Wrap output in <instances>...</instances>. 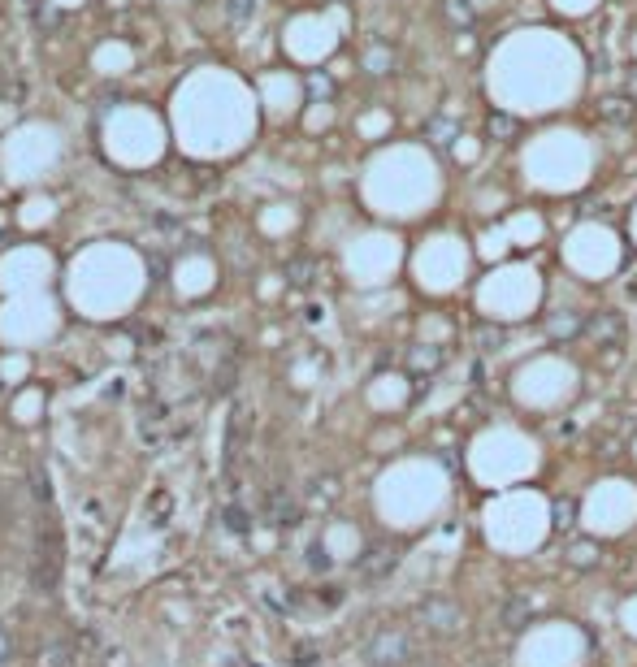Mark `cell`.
I'll return each mask as SVG.
<instances>
[{
  "label": "cell",
  "mask_w": 637,
  "mask_h": 667,
  "mask_svg": "<svg viewBox=\"0 0 637 667\" xmlns=\"http://www.w3.org/2000/svg\"><path fill=\"white\" fill-rule=\"evenodd\" d=\"M529 620H533V603H529L525 594H512V598H507V603L499 607V624H503L507 633H525Z\"/></svg>",
  "instance_id": "7c38bea8"
},
{
  "label": "cell",
  "mask_w": 637,
  "mask_h": 667,
  "mask_svg": "<svg viewBox=\"0 0 637 667\" xmlns=\"http://www.w3.org/2000/svg\"><path fill=\"white\" fill-rule=\"evenodd\" d=\"M624 295H629V299H637V278H629V282H624Z\"/></svg>",
  "instance_id": "cb8c5ba5"
},
{
  "label": "cell",
  "mask_w": 637,
  "mask_h": 667,
  "mask_svg": "<svg viewBox=\"0 0 637 667\" xmlns=\"http://www.w3.org/2000/svg\"><path fill=\"white\" fill-rule=\"evenodd\" d=\"M364 659H369L373 667H408V659H412L408 633H399V629L373 633L369 637V650H364Z\"/></svg>",
  "instance_id": "5b68a950"
},
{
  "label": "cell",
  "mask_w": 637,
  "mask_h": 667,
  "mask_svg": "<svg viewBox=\"0 0 637 667\" xmlns=\"http://www.w3.org/2000/svg\"><path fill=\"white\" fill-rule=\"evenodd\" d=\"M395 568H399V546H373V551L360 559V577L364 581H386Z\"/></svg>",
  "instance_id": "9c48e42d"
},
{
  "label": "cell",
  "mask_w": 637,
  "mask_h": 667,
  "mask_svg": "<svg viewBox=\"0 0 637 667\" xmlns=\"http://www.w3.org/2000/svg\"><path fill=\"white\" fill-rule=\"evenodd\" d=\"M516 130H520V126H516V117H512V113H490V117H486V135H490V139H499V143H512V139H516Z\"/></svg>",
  "instance_id": "e0dca14e"
},
{
  "label": "cell",
  "mask_w": 637,
  "mask_h": 667,
  "mask_svg": "<svg viewBox=\"0 0 637 667\" xmlns=\"http://www.w3.org/2000/svg\"><path fill=\"white\" fill-rule=\"evenodd\" d=\"M408 364H412V373H434L438 364H442V351L434 343H416L408 351Z\"/></svg>",
  "instance_id": "9a60e30c"
},
{
  "label": "cell",
  "mask_w": 637,
  "mask_h": 667,
  "mask_svg": "<svg viewBox=\"0 0 637 667\" xmlns=\"http://www.w3.org/2000/svg\"><path fill=\"white\" fill-rule=\"evenodd\" d=\"M585 334V317L577 308H555L551 312V321H546V338L551 343H568V338H577Z\"/></svg>",
  "instance_id": "30bf717a"
},
{
  "label": "cell",
  "mask_w": 637,
  "mask_h": 667,
  "mask_svg": "<svg viewBox=\"0 0 637 667\" xmlns=\"http://www.w3.org/2000/svg\"><path fill=\"white\" fill-rule=\"evenodd\" d=\"M620 330H624V321L616 312H598V317L585 321V334H594L598 343H620Z\"/></svg>",
  "instance_id": "4fadbf2b"
},
{
  "label": "cell",
  "mask_w": 637,
  "mask_h": 667,
  "mask_svg": "<svg viewBox=\"0 0 637 667\" xmlns=\"http://www.w3.org/2000/svg\"><path fill=\"white\" fill-rule=\"evenodd\" d=\"M308 559H312V564H317V572H325V568H330V555H325L321 546H312V551H308Z\"/></svg>",
  "instance_id": "44dd1931"
},
{
  "label": "cell",
  "mask_w": 637,
  "mask_h": 667,
  "mask_svg": "<svg viewBox=\"0 0 637 667\" xmlns=\"http://www.w3.org/2000/svg\"><path fill=\"white\" fill-rule=\"evenodd\" d=\"M312 96H330V78H312Z\"/></svg>",
  "instance_id": "603a6c76"
},
{
  "label": "cell",
  "mask_w": 637,
  "mask_h": 667,
  "mask_svg": "<svg viewBox=\"0 0 637 667\" xmlns=\"http://www.w3.org/2000/svg\"><path fill=\"white\" fill-rule=\"evenodd\" d=\"M104 148L117 165H130V169H148L156 156L165 148V126L161 117L152 109H139V104H130V109H117L109 122H104Z\"/></svg>",
  "instance_id": "7a4b0ae2"
},
{
  "label": "cell",
  "mask_w": 637,
  "mask_h": 667,
  "mask_svg": "<svg viewBox=\"0 0 637 667\" xmlns=\"http://www.w3.org/2000/svg\"><path fill=\"white\" fill-rule=\"evenodd\" d=\"M57 152H61V143L52 130L44 126H26L18 130L9 143H5V174L13 182H26V178H44L52 161H57Z\"/></svg>",
  "instance_id": "3957f363"
},
{
  "label": "cell",
  "mask_w": 637,
  "mask_h": 667,
  "mask_svg": "<svg viewBox=\"0 0 637 667\" xmlns=\"http://www.w3.org/2000/svg\"><path fill=\"white\" fill-rule=\"evenodd\" d=\"M481 347H486V351H490V347L499 351V347H503V330H490L486 338H481Z\"/></svg>",
  "instance_id": "7402d4cb"
},
{
  "label": "cell",
  "mask_w": 637,
  "mask_h": 667,
  "mask_svg": "<svg viewBox=\"0 0 637 667\" xmlns=\"http://www.w3.org/2000/svg\"><path fill=\"white\" fill-rule=\"evenodd\" d=\"M13 273H22V291L35 282H48V256L39 252V247H22V252H9L5 260H0V282H9Z\"/></svg>",
  "instance_id": "8992f818"
},
{
  "label": "cell",
  "mask_w": 637,
  "mask_h": 667,
  "mask_svg": "<svg viewBox=\"0 0 637 667\" xmlns=\"http://www.w3.org/2000/svg\"><path fill=\"white\" fill-rule=\"evenodd\" d=\"M455 135H460V126H455L451 117H429V122H425V139L434 143V148H447Z\"/></svg>",
  "instance_id": "2e32d148"
},
{
  "label": "cell",
  "mask_w": 637,
  "mask_h": 667,
  "mask_svg": "<svg viewBox=\"0 0 637 667\" xmlns=\"http://www.w3.org/2000/svg\"><path fill=\"white\" fill-rule=\"evenodd\" d=\"M286 282H291V286H308V282H312V260H304V256L291 260V269H286Z\"/></svg>",
  "instance_id": "ffe728a7"
},
{
  "label": "cell",
  "mask_w": 637,
  "mask_h": 667,
  "mask_svg": "<svg viewBox=\"0 0 637 667\" xmlns=\"http://www.w3.org/2000/svg\"><path fill=\"white\" fill-rule=\"evenodd\" d=\"M143 282H148L143 260L130 247H117V243L87 247L70 269V295L91 317H117V312H126L139 299Z\"/></svg>",
  "instance_id": "6da1fadb"
},
{
  "label": "cell",
  "mask_w": 637,
  "mask_h": 667,
  "mask_svg": "<svg viewBox=\"0 0 637 667\" xmlns=\"http://www.w3.org/2000/svg\"><path fill=\"white\" fill-rule=\"evenodd\" d=\"M412 616H416V624H425V633H434V637H451V633H460V624H464L460 603H451L447 594L421 598Z\"/></svg>",
  "instance_id": "277c9868"
},
{
  "label": "cell",
  "mask_w": 637,
  "mask_h": 667,
  "mask_svg": "<svg viewBox=\"0 0 637 667\" xmlns=\"http://www.w3.org/2000/svg\"><path fill=\"white\" fill-rule=\"evenodd\" d=\"M442 18H447V26H455V31H468V26L477 22V9L468 5V0H442Z\"/></svg>",
  "instance_id": "5bb4252c"
},
{
  "label": "cell",
  "mask_w": 637,
  "mask_h": 667,
  "mask_svg": "<svg viewBox=\"0 0 637 667\" xmlns=\"http://www.w3.org/2000/svg\"><path fill=\"white\" fill-rule=\"evenodd\" d=\"M91 65H96V74H126L130 65H135V48L109 39V44H100L96 52H91Z\"/></svg>",
  "instance_id": "ba28073f"
},
{
  "label": "cell",
  "mask_w": 637,
  "mask_h": 667,
  "mask_svg": "<svg viewBox=\"0 0 637 667\" xmlns=\"http://www.w3.org/2000/svg\"><path fill=\"white\" fill-rule=\"evenodd\" d=\"M598 117L611 126H633L637 122V100L633 96H620V91H611V96L598 100Z\"/></svg>",
  "instance_id": "8fae6325"
},
{
  "label": "cell",
  "mask_w": 637,
  "mask_h": 667,
  "mask_svg": "<svg viewBox=\"0 0 637 667\" xmlns=\"http://www.w3.org/2000/svg\"><path fill=\"white\" fill-rule=\"evenodd\" d=\"M57 5H65V9H74V5H83V0H57Z\"/></svg>",
  "instance_id": "d4e9b609"
},
{
  "label": "cell",
  "mask_w": 637,
  "mask_h": 667,
  "mask_svg": "<svg viewBox=\"0 0 637 667\" xmlns=\"http://www.w3.org/2000/svg\"><path fill=\"white\" fill-rule=\"evenodd\" d=\"M364 65H369L373 74H386V70H395V48H386V44H373L369 52H364Z\"/></svg>",
  "instance_id": "ac0fdd59"
},
{
  "label": "cell",
  "mask_w": 637,
  "mask_h": 667,
  "mask_svg": "<svg viewBox=\"0 0 637 667\" xmlns=\"http://www.w3.org/2000/svg\"><path fill=\"white\" fill-rule=\"evenodd\" d=\"M551 520H555L559 529H572V525H577V503H572V499L555 503V507H551Z\"/></svg>",
  "instance_id": "d6986e66"
},
{
  "label": "cell",
  "mask_w": 637,
  "mask_h": 667,
  "mask_svg": "<svg viewBox=\"0 0 637 667\" xmlns=\"http://www.w3.org/2000/svg\"><path fill=\"white\" fill-rule=\"evenodd\" d=\"M174 286H178V295L208 291V286H213V260H208V256H187V260H178Z\"/></svg>",
  "instance_id": "52a82bcc"
}]
</instances>
